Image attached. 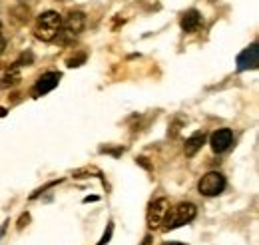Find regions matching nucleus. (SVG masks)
<instances>
[{
	"instance_id": "nucleus-1",
	"label": "nucleus",
	"mask_w": 259,
	"mask_h": 245,
	"mask_svg": "<svg viewBox=\"0 0 259 245\" xmlns=\"http://www.w3.org/2000/svg\"><path fill=\"white\" fill-rule=\"evenodd\" d=\"M62 30V16L54 10H46L38 16L36 26H34V34L38 40L42 42H52L58 38V34Z\"/></svg>"
},
{
	"instance_id": "nucleus-2",
	"label": "nucleus",
	"mask_w": 259,
	"mask_h": 245,
	"mask_svg": "<svg viewBox=\"0 0 259 245\" xmlns=\"http://www.w3.org/2000/svg\"><path fill=\"white\" fill-rule=\"evenodd\" d=\"M195 215H197V208L190 201H182L178 203L171 212L167 210V214L163 217V223H165V229H176V227H182L190 221H194Z\"/></svg>"
},
{
	"instance_id": "nucleus-3",
	"label": "nucleus",
	"mask_w": 259,
	"mask_h": 245,
	"mask_svg": "<svg viewBox=\"0 0 259 245\" xmlns=\"http://www.w3.org/2000/svg\"><path fill=\"white\" fill-rule=\"evenodd\" d=\"M226 185H227V180L224 174H220V172H207V174L199 180L197 191H199L201 195H205V197H215V195L224 193Z\"/></svg>"
},
{
	"instance_id": "nucleus-4",
	"label": "nucleus",
	"mask_w": 259,
	"mask_h": 245,
	"mask_svg": "<svg viewBox=\"0 0 259 245\" xmlns=\"http://www.w3.org/2000/svg\"><path fill=\"white\" fill-rule=\"evenodd\" d=\"M84 26H86V14L80 12V10H72L64 20H62V30L58 34V36H62L60 42H66V38L78 36L80 32L84 30Z\"/></svg>"
},
{
	"instance_id": "nucleus-5",
	"label": "nucleus",
	"mask_w": 259,
	"mask_h": 245,
	"mask_svg": "<svg viewBox=\"0 0 259 245\" xmlns=\"http://www.w3.org/2000/svg\"><path fill=\"white\" fill-rule=\"evenodd\" d=\"M169 210V203L165 197H158L150 203L148 208V214H146V219H148V227H160V223H163V217Z\"/></svg>"
},
{
	"instance_id": "nucleus-6",
	"label": "nucleus",
	"mask_w": 259,
	"mask_h": 245,
	"mask_svg": "<svg viewBox=\"0 0 259 245\" xmlns=\"http://www.w3.org/2000/svg\"><path fill=\"white\" fill-rule=\"evenodd\" d=\"M231 144H233V132L229 128H222L209 136V146H211L213 153L227 152L231 148Z\"/></svg>"
},
{
	"instance_id": "nucleus-7",
	"label": "nucleus",
	"mask_w": 259,
	"mask_h": 245,
	"mask_svg": "<svg viewBox=\"0 0 259 245\" xmlns=\"http://www.w3.org/2000/svg\"><path fill=\"white\" fill-rule=\"evenodd\" d=\"M62 74L60 72H46L38 78L36 86H34V96H46L48 92H52L58 84H60Z\"/></svg>"
},
{
	"instance_id": "nucleus-8",
	"label": "nucleus",
	"mask_w": 259,
	"mask_h": 245,
	"mask_svg": "<svg viewBox=\"0 0 259 245\" xmlns=\"http://www.w3.org/2000/svg\"><path fill=\"white\" fill-rule=\"evenodd\" d=\"M259 64V46L251 44L249 48H245L239 56H237V70L245 72V70H255Z\"/></svg>"
},
{
	"instance_id": "nucleus-9",
	"label": "nucleus",
	"mask_w": 259,
	"mask_h": 245,
	"mask_svg": "<svg viewBox=\"0 0 259 245\" xmlns=\"http://www.w3.org/2000/svg\"><path fill=\"white\" fill-rule=\"evenodd\" d=\"M199 24H201V14H199L195 8H192V10H188V12L182 14L180 26H182V30L184 32H194Z\"/></svg>"
},
{
	"instance_id": "nucleus-10",
	"label": "nucleus",
	"mask_w": 259,
	"mask_h": 245,
	"mask_svg": "<svg viewBox=\"0 0 259 245\" xmlns=\"http://www.w3.org/2000/svg\"><path fill=\"white\" fill-rule=\"evenodd\" d=\"M205 134L203 132H195L194 136H190L188 140H186V144H184V152H186V155L188 157H192V155H195V153L201 150V146L205 144Z\"/></svg>"
},
{
	"instance_id": "nucleus-11",
	"label": "nucleus",
	"mask_w": 259,
	"mask_h": 245,
	"mask_svg": "<svg viewBox=\"0 0 259 245\" xmlns=\"http://www.w3.org/2000/svg\"><path fill=\"white\" fill-rule=\"evenodd\" d=\"M20 72H18V68H12L10 72H6L2 78H0V88H12V86H16L18 82H20Z\"/></svg>"
},
{
	"instance_id": "nucleus-12",
	"label": "nucleus",
	"mask_w": 259,
	"mask_h": 245,
	"mask_svg": "<svg viewBox=\"0 0 259 245\" xmlns=\"http://www.w3.org/2000/svg\"><path fill=\"white\" fill-rule=\"evenodd\" d=\"M32 60H34V56L30 54V52H28V54H22L18 60L14 62V68H18V66H30Z\"/></svg>"
},
{
	"instance_id": "nucleus-13",
	"label": "nucleus",
	"mask_w": 259,
	"mask_h": 245,
	"mask_svg": "<svg viewBox=\"0 0 259 245\" xmlns=\"http://www.w3.org/2000/svg\"><path fill=\"white\" fill-rule=\"evenodd\" d=\"M82 62H86V54H80V56H76V58H70V60H68V68L82 66Z\"/></svg>"
},
{
	"instance_id": "nucleus-14",
	"label": "nucleus",
	"mask_w": 259,
	"mask_h": 245,
	"mask_svg": "<svg viewBox=\"0 0 259 245\" xmlns=\"http://www.w3.org/2000/svg\"><path fill=\"white\" fill-rule=\"evenodd\" d=\"M112 231H114V225L110 223V225H108V231L104 233V237L100 239V243H98V245H106V243H108V241H110V237H112Z\"/></svg>"
},
{
	"instance_id": "nucleus-15",
	"label": "nucleus",
	"mask_w": 259,
	"mask_h": 245,
	"mask_svg": "<svg viewBox=\"0 0 259 245\" xmlns=\"http://www.w3.org/2000/svg\"><path fill=\"white\" fill-rule=\"evenodd\" d=\"M56 184H58V182H52V184H48V185H46V187H52V185H56ZM42 191H44V187H40L38 191H34L32 195H30V199H34V197H38V195H40Z\"/></svg>"
},
{
	"instance_id": "nucleus-16",
	"label": "nucleus",
	"mask_w": 259,
	"mask_h": 245,
	"mask_svg": "<svg viewBox=\"0 0 259 245\" xmlns=\"http://www.w3.org/2000/svg\"><path fill=\"white\" fill-rule=\"evenodd\" d=\"M138 164H140V166H144L146 170H150V164L146 161V157H138Z\"/></svg>"
},
{
	"instance_id": "nucleus-17",
	"label": "nucleus",
	"mask_w": 259,
	"mask_h": 245,
	"mask_svg": "<svg viewBox=\"0 0 259 245\" xmlns=\"http://www.w3.org/2000/svg\"><path fill=\"white\" fill-rule=\"evenodd\" d=\"M4 50H6V40H4L2 36H0V54H2Z\"/></svg>"
},
{
	"instance_id": "nucleus-18",
	"label": "nucleus",
	"mask_w": 259,
	"mask_h": 245,
	"mask_svg": "<svg viewBox=\"0 0 259 245\" xmlns=\"http://www.w3.org/2000/svg\"><path fill=\"white\" fill-rule=\"evenodd\" d=\"M98 197L96 195H92V197H84V201H86V203H88V201H96Z\"/></svg>"
},
{
	"instance_id": "nucleus-19",
	"label": "nucleus",
	"mask_w": 259,
	"mask_h": 245,
	"mask_svg": "<svg viewBox=\"0 0 259 245\" xmlns=\"http://www.w3.org/2000/svg\"><path fill=\"white\" fill-rule=\"evenodd\" d=\"M162 245H184V243H180V241H165V243Z\"/></svg>"
},
{
	"instance_id": "nucleus-20",
	"label": "nucleus",
	"mask_w": 259,
	"mask_h": 245,
	"mask_svg": "<svg viewBox=\"0 0 259 245\" xmlns=\"http://www.w3.org/2000/svg\"><path fill=\"white\" fill-rule=\"evenodd\" d=\"M6 223H8V221H6ZM6 223L0 227V237H2V235H4V231H6Z\"/></svg>"
},
{
	"instance_id": "nucleus-21",
	"label": "nucleus",
	"mask_w": 259,
	"mask_h": 245,
	"mask_svg": "<svg viewBox=\"0 0 259 245\" xmlns=\"http://www.w3.org/2000/svg\"><path fill=\"white\" fill-rule=\"evenodd\" d=\"M4 116H6V110H4V108H0V118H4Z\"/></svg>"
},
{
	"instance_id": "nucleus-22",
	"label": "nucleus",
	"mask_w": 259,
	"mask_h": 245,
	"mask_svg": "<svg viewBox=\"0 0 259 245\" xmlns=\"http://www.w3.org/2000/svg\"><path fill=\"white\" fill-rule=\"evenodd\" d=\"M144 245H150V237H146V239H144Z\"/></svg>"
},
{
	"instance_id": "nucleus-23",
	"label": "nucleus",
	"mask_w": 259,
	"mask_h": 245,
	"mask_svg": "<svg viewBox=\"0 0 259 245\" xmlns=\"http://www.w3.org/2000/svg\"><path fill=\"white\" fill-rule=\"evenodd\" d=\"M0 36H2V22H0Z\"/></svg>"
}]
</instances>
